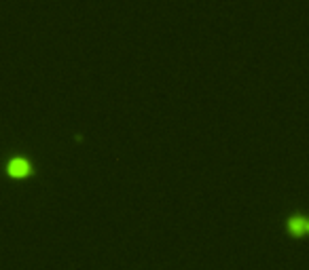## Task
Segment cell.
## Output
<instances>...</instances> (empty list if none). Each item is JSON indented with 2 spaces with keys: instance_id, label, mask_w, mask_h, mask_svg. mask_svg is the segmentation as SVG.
<instances>
[{
  "instance_id": "cell-3",
  "label": "cell",
  "mask_w": 309,
  "mask_h": 270,
  "mask_svg": "<svg viewBox=\"0 0 309 270\" xmlns=\"http://www.w3.org/2000/svg\"><path fill=\"white\" fill-rule=\"evenodd\" d=\"M307 232H309V217H307Z\"/></svg>"
},
{
  "instance_id": "cell-1",
  "label": "cell",
  "mask_w": 309,
  "mask_h": 270,
  "mask_svg": "<svg viewBox=\"0 0 309 270\" xmlns=\"http://www.w3.org/2000/svg\"><path fill=\"white\" fill-rule=\"evenodd\" d=\"M6 171H9V175H13V177H26L32 171V165H30L28 158L13 156L9 160V165H6Z\"/></svg>"
},
{
  "instance_id": "cell-2",
  "label": "cell",
  "mask_w": 309,
  "mask_h": 270,
  "mask_svg": "<svg viewBox=\"0 0 309 270\" xmlns=\"http://www.w3.org/2000/svg\"><path fill=\"white\" fill-rule=\"evenodd\" d=\"M286 224H288V230L295 236H301L303 232H307V217L305 215H299V213L290 215Z\"/></svg>"
}]
</instances>
